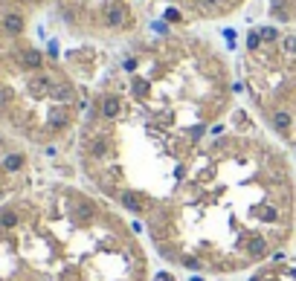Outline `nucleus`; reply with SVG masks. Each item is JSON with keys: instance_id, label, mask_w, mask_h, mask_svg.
<instances>
[{"instance_id": "1", "label": "nucleus", "mask_w": 296, "mask_h": 281, "mask_svg": "<svg viewBox=\"0 0 296 281\" xmlns=\"http://www.w3.org/2000/svg\"><path fill=\"white\" fill-rule=\"evenodd\" d=\"M195 159L183 186L145 218L160 255L206 273L262 264L294 232L296 183L288 156L256 139H218Z\"/></svg>"}, {"instance_id": "2", "label": "nucleus", "mask_w": 296, "mask_h": 281, "mask_svg": "<svg viewBox=\"0 0 296 281\" xmlns=\"http://www.w3.org/2000/svg\"><path fill=\"white\" fill-rule=\"evenodd\" d=\"M0 281H50V238L41 203L0 206Z\"/></svg>"}, {"instance_id": "3", "label": "nucleus", "mask_w": 296, "mask_h": 281, "mask_svg": "<svg viewBox=\"0 0 296 281\" xmlns=\"http://www.w3.org/2000/svg\"><path fill=\"white\" fill-rule=\"evenodd\" d=\"M253 281H296V267L291 270H267V273H262V276H256Z\"/></svg>"}, {"instance_id": "4", "label": "nucleus", "mask_w": 296, "mask_h": 281, "mask_svg": "<svg viewBox=\"0 0 296 281\" xmlns=\"http://www.w3.org/2000/svg\"><path fill=\"white\" fill-rule=\"evenodd\" d=\"M3 26H6L9 32H21V29H24V18H21V15H6Z\"/></svg>"}]
</instances>
